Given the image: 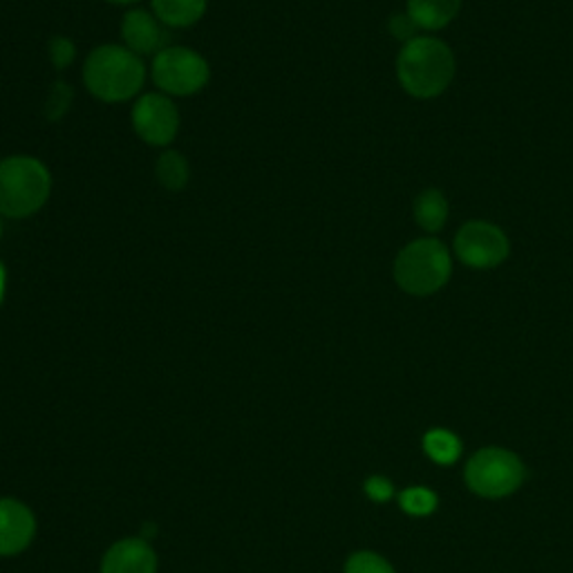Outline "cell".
<instances>
[{"label":"cell","instance_id":"1","mask_svg":"<svg viewBox=\"0 0 573 573\" xmlns=\"http://www.w3.org/2000/svg\"><path fill=\"white\" fill-rule=\"evenodd\" d=\"M83 81L94 100L106 104L131 102L146 81L142 56L126 45H100L90 52L83 65Z\"/></svg>","mask_w":573,"mask_h":573},{"label":"cell","instance_id":"2","mask_svg":"<svg viewBox=\"0 0 573 573\" xmlns=\"http://www.w3.org/2000/svg\"><path fill=\"white\" fill-rule=\"evenodd\" d=\"M455 76L452 50L433 37L404 43L397 56V79L415 100H435L448 90Z\"/></svg>","mask_w":573,"mask_h":573},{"label":"cell","instance_id":"3","mask_svg":"<svg viewBox=\"0 0 573 573\" xmlns=\"http://www.w3.org/2000/svg\"><path fill=\"white\" fill-rule=\"evenodd\" d=\"M52 194L48 166L28 155H14L0 162V216L23 220L39 213Z\"/></svg>","mask_w":573,"mask_h":573},{"label":"cell","instance_id":"4","mask_svg":"<svg viewBox=\"0 0 573 573\" xmlns=\"http://www.w3.org/2000/svg\"><path fill=\"white\" fill-rule=\"evenodd\" d=\"M452 258L444 242L419 238L406 244L395 260V280L410 296H430L450 280Z\"/></svg>","mask_w":573,"mask_h":573},{"label":"cell","instance_id":"5","mask_svg":"<svg viewBox=\"0 0 573 573\" xmlns=\"http://www.w3.org/2000/svg\"><path fill=\"white\" fill-rule=\"evenodd\" d=\"M524 482V466L520 457L502 448H485L470 457L466 466V485L482 498H507Z\"/></svg>","mask_w":573,"mask_h":573},{"label":"cell","instance_id":"6","mask_svg":"<svg viewBox=\"0 0 573 573\" xmlns=\"http://www.w3.org/2000/svg\"><path fill=\"white\" fill-rule=\"evenodd\" d=\"M211 79L207 59L181 45H168L153 56V81L168 97L198 94Z\"/></svg>","mask_w":573,"mask_h":573},{"label":"cell","instance_id":"7","mask_svg":"<svg viewBox=\"0 0 573 573\" xmlns=\"http://www.w3.org/2000/svg\"><path fill=\"white\" fill-rule=\"evenodd\" d=\"M452 247L455 256L470 269H496L511 253L507 233L498 225L485 220L466 222L457 231Z\"/></svg>","mask_w":573,"mask_h":573},{"label":"cell","instance_id":"8","mask_svg":"<svg viewBox=\"0 0 573 573\" xmlns=\"http://www.w3.org/2000/svg\"><path fill=\"white\" fill-rule=\"evenodd\" d=\"M133 128L146 144L168 146L179 131V111L168 94H144L133 108Z\"/></svg>","mask_w":573,"mask_h":573},{"label":"cell","instance_id":"9","mask_svg":"<svg viewBox=\"0 0 573 573\" xmlns=\"http://www.w3.org/2000/svg\"><path fill=\"white\" fill-rule=\"evenodd\" d=\"M122 37L126 48L137 56H157L170 45L166 25L148 10L126 12L122 21Z\"/></svg>","mask_w":573,"mask_h":573},{"label":"cell","instance_id":"10","mask_svg":"<svg viewBox=\"0 0 573 573\" xmlns=\"http://www.w3.org/2000/svg\"><path fill=\"white\" fill-rule=\"evenodd\" d=\"M37 533L34 513L19 500L0 498V555L25 551Z\"/></svg>","mask_w":573,"mask_h":573},{"label":"cell","instance_id":"11","mask_svg":"<svg viewBox=\"0 0 573 573\" xmlns=\"http://www.w3.org/2000/svg\"><path fill=\"white\" fill-rule=\"evenodd\" d=\"M157 555L144 538H126L108 549L102 573H155Z\"/></svg>","mask_w":573,"mask_h":573},{"label":"cell","instance_id":"12","mask_svg":"<svg viewBox=\"0 0 573 573\" xmlns=\"http://www.w3.org/2000/svg\"><path fill=\"white\" fill-rule=\"evenodd\" d=\"M209 0H150L153 14L175 30H184L202 21Z\"/></svg>","mask_w":573,"mask_h":573},{"label":"cell","instance_id":"13","mask_svg":"<svg viewBox=\"0 0 573 573\" xmlns=\"http://www.w3.org/2000/svg\"><path fill=\"white\" fill-rule=\"evenodd\" d=\"M461 8V0H408V14L419 30H444Z\"/></svg>","mask_w":573,"mask_h":573},{"label":"cell","instance_id":"14","mask_svg":"<svg viewBox=\"0 0 573 573\" xmlns=\"http://www.w3.org/2000/svg\"><path fill=\"white\" fill-rule=\"evenodd\" d=\"M413 213L424 231L437 233L444 229L448 220V200L439 188H426L417 196Z\"/></svg>","mask_w":573,"mask_h":573},{"label":"cell","instance_id":"15","mask_svg":"<svg viewBox=\"0 0 573 573\" xmlns=\"http://www.w3.org/2000/svg\"><path fill=\"white\" fill-rule=\"evenodd\" d=\"M157 179L159 184L166 188V190H173V194H177V190H181L188 179H190V168H188V162L181 153L177 150H166L159 155L157 159Z\"/></svg>","mask_w":573,"mask_h":573},{"label":"cell","instance_id":"16","mask_svg":"<svg viewBox=\"0 0 573 573\" xmlns=\"http://www.w3.org/2000/svg\"><path fill=\"white\" fill-rule=\"evenodd\" d=\"M424 448L426 452L437 461V463H452L457 461L459 452H461V444L459 439L448 433V430H430L426 437H424Z\"/></svg>","mask_w":573,"mask_h":573},{"label":"cell","instance_id":"17","mask_svg":"<svg viewBox=\"0 0 573 573\" xmlns=\"http://www.w3.org/2000/svg\"><path fill=\"white\" fill-rule=\"evenodd\" d=\"M72 100H74V92H72V87L67 83H63V81L54 83L50 97L45 102V117L50 122L63 119L67 115L70 106H72Z\"/></svg>","mask_w":573,"mask_h":573},{"label":"cell","instance_id":"18","mask_svg":"<svg viewBox=\"0 0 573 573\" xmlns=\"http://www.w3.org/2000/svg\"><path fill=\"white\" fill-rule=\"evenodd\" d=\"M402 509L410 515H428L437 509V496L428 489H408L399 498Z\"/></svg>","mask_w":573,"mask_h":573},{"label":"cell","instance_id":"19","mask_svg":"<svg viewBox=\"0 0 573 573\" xmlns=\"http://www.w3.org/2000/svg\"><path fill=\"white\" fill-rule=\"evenodd\" d=\"M345 573H395L393 566L372 551H358L345 562Z\"/></svg>","mask_w":573,"mask_h":573},{"label":"cell","instance_id":"20","mask_svg":"<svg viewBox=\"0 0 573 573\" xmlns=\"http://www.w3.org/2000/svg\"><path fill=\"white\" fill-rule=\"evenodd\" d=\"M48 54H50V61L56 70H65L74 63L76 48L67 37H54L48 45Z\"/></svg>","mask_w":573,"mask_h":573},{"label":"cell","instance_id":"21","mask_svg":"<svg viewBox=\"0 0 573 573\" xmlns=\"http://www.w3.org/2000/svg\"><path fill=\"white\" fill-rule=\"evenodd\" d=\"M388 28H390V34H393L395 39L404 41V43H408V41H413V39L419 37V28H417V23L410 19L408 12H406V14H395V17L390 19Z\"/></svg>","mask_w":573,"mask_h":573},{"label":"cell","instance_id":"22","mask_svg":"<svg viewBox=\"0 0 573 573\" xmlns=\"http://www.w3.org/2000/svg\"><path fill=\"white\" fill-rule=\"evenodd\" d=\"M365 493L374 500V502H388L393 498V485L386 477H369L365 482Z\"/></svg>","mask_w":573,"mask_h":573},{"label":"cell","instance_id":"23","mask_svg":"<svg viewBox=\"0 0 573 573\" xmlns=\"http://www.w3.org/2000/svg\"><path fill=\"white\" fill-rule=\"evenodd\" d=\"M6 286H8V271H6V264L0 262V303L6 299Z\"/></svg>","mask_w":573,"mask_h":573},{"label":"cell","instance_id":"24","mask_svg":"<svg viewBox=\"0 0 573 573\" xmlns=\"http://www.w3.org/2000/svg\"><path fill=\"white\" fill-rule=\"evenodd\" d=\"M108 3H115V6H133V3H137V0H108Z\"/></svg>","mask_w":573,"mask_h":573},{"label":"cell","instance_id":"25","mask_svg":"<svg viewBox=\"0 0 573 573\" xmlns=\"http://www.w3.org/2000/svg\"><path fill=\"white\" fill-rule=\"evenodd\" d=\"M0 238H3V222H0Z\"/></svg>","mask_w":573,"mask_h":573}]
</instances>
